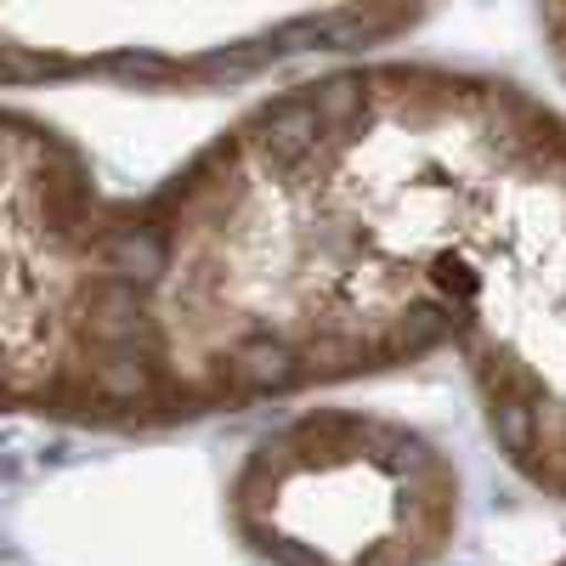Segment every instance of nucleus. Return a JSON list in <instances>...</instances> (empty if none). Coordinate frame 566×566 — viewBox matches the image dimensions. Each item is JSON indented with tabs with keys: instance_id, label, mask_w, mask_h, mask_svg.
I'll use <instances>...</instances> for the list:
<instances>
[{
	"instance_id": "f257e3e1",
	"label": "nucleus",
	"mask_w": 566,
	"mask_h": 566,
	"mask_svg": "<svg viewBox=\"0 0 566 566\" xmlns=\"http://www.w3.org/2000/svg\"><path fill=\"white\" fill-rule=\"evenodd\" d=\"M239 119L328 368L453 352L504 464L566 504V108L493 69L374 57Z\"/></svg>"
},
{
	"instance_id": "f03ea898",
	"label": "nucleus",
	"mask_w": 566,
	"mask_h": 566,
	"mask_svg": "<svg viewBox=\"0 0 566 566\" xmlns=\"http://www.w3.org/2000/svg\"><path fill=\"white\" fill-rule=\"evenodd\" d=\"M148 187L119 193L85 142L0 103V419L170 431Z\"/></svg>"
},
{
	"instance_id": "7ed1b4c3",
	"label": "nucleus",
	"mask_w": 566,
	"mask_h": 566,
	"mask_svg": "<svg viewBox=\"0 0 566 566\" xmlns=\"http://www.w3.org/2000/svg\"><path fill=\"white\" fill-rule=\"evenodd\" d=\"M221 510L255 566H442L464 470L413 419L312 402L244 448Z\"/></svg>"
},
{
	"instance_id": "20e7f679",
	"label": "nucleus",
	"mask_w": 566,
	"mask_h": 566,
	"mask_svg": "<svg viewBox=\"0 0 566 566\" xmlns=\"http://www.w3.org/2000/svg\"><path fill=\"white\" fill-rule=\"evenodd\" d=\"M538 29H544V45H549L555 74L566 80V0H538Z\"/></svg>"
},
{
	"instance_id": "39448f33",
	"label": "nucleus",
	"mask_w": 566,
	"mask_h": 566,
	"mask_svg": "<svg viewBox=\"0 0 566 566\" xmlns=\"http://www.w3.org/2000/svg\"><path fill=\"white\" fill-rule=\"evenodd\" d=\"M544 566H566V555H555V560H544Z\"/></svg>"
}]
</instances>
